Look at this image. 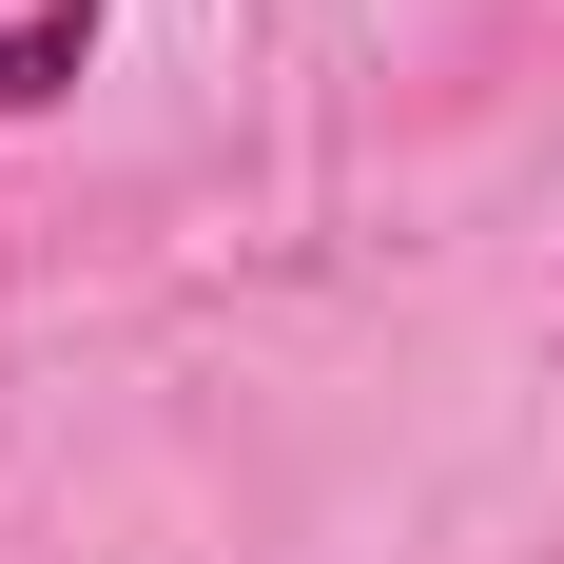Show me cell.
<instances>
[{
	"label": "cell",
	"instance_id": "6da1fadb",
	"mask_svg": "<svg viewBox=\"0 0 564 564\" xmlns=\"http://www.w3.org/2000/svg\"><path fill=\"white\" fill-rule=\"evenodd\" d=\"M78 58H98V0H40V20L0 40V117H40L58 78H78Z\"/></svg>",
	"mask_w": 564,
	"mask_h": 564
}]
</instances>
